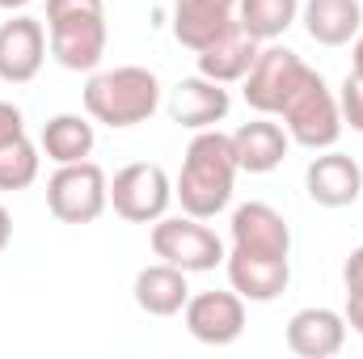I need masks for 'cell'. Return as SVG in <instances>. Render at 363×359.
<instances>
[{"mask_svg": "<svg viewBox=\"0 0 363 359\" xmlns=\"http://www.w3.org/2000/svg\"><path fill=\"white\" fill-rule=\"evenodd\" d=\"M237 157H233V140L220 127L194 131L186 157H182V174L174 182V199L182 203L186 216L194 220H216L237 190Z\"/></svg>", "mask_w": 363, "mask_h": 359, "instance_id": "obj_1", "label": "cell"}, {"mask_svg": "<svg viewBox=\"0 0 363 359\" xmlns=\"http://www.w3.org/2000/svg\"><path fill=\"white\" fill-rule=\"evenodd\" d=\"M157 106H161V81L152 68H140V64L93 72L85 85V114L114 131L148 123L157 114Z\"/></svg>", "mask_w": 363, "mask_h": 359, "instance_id": "obj_2", "label": "cell"}, {"mask_svg": "<svg viewBox=\"0 0 363 359\" xmlns=\"http://www.w3.org/2000/svg\"><path fill=\"white\" fill-rule=\"evenodd\" d=\"M47 43L60 68L93 72L106 55V0H47Z\"/></svg>", "mask_w": 363, "mask_h": 359, "instance_id": "obj_3", "label": "cell"}, {"mask_svg": "<svg viewBox=\"0 0 363 359\" xmlns=\"http://www.w3.org/2000/svg\"><path fill=\"white\" fill-rule=\"evenodd\" d=\"M291 144L308 148V153H321V148H334L338 136H342V110H338V93L325 85V77L313 68L308 81L287 97V106L279 110Z\"/></svg>", "mask_w": 363, "mask_h": 359, "instance_id": "obj_4", "label": "cell"}, {"mask_svg": "<svg viewBox=\"0 0 363 359\" xmlns=\"http://www.w3.org/2000/svg\"><path fill=\"white\" fill-rule=\"evenodd\" d=\"M148 245L161 263H174L186 275H203V270H216L224 267L228 258V245L194 216H161L148 233Z\"/></svg>", "mask_w": 363, "mask_h": 359, "instance_id": "obj_5", "label": "cell"}, {"mask_svg": "<svg viewBox=\"0 0 363 359\" xmlns=\"http://www.w3.org/2000/svg\"><path fill=\"white\" fill-rule=\"evenodd\" d=\"M47 207L60 224H93L110 207V178L97 161L55 165L47 178Z\"/></svg>", "mask_w": 363, "mask_h": 359, "instance_id": "obj_6", "label": "cell"}, {"mask_svg": "<svg viewBox=\"0 0 363 359\" xmlns=\"http://www.w3.org/2000/svg\"><path fill=\"white\" fill-rule=\"evenodd\" d=\"M308 72H313V68H308L291 47H283V43H262L254 68H250L245 81H241V93H245L250 110L279 118V110L287 106L291 93L308 81Z\"/></svg>", "mask_w": 363, "mask_h": 359, "instance_id": "obj_7", "label": "cell"}, {"mask_svg": "<svg viewBox=\"0 0 363 359\" xmlns=\"http://www.w3.org/2000/svg\"><path fill=\"white\" fill-rule=\"evenodd\" d=\"M174 203V178L157 161H131L110 182V207L127 224H157Z\"/></svg>", "mask_w": 363, "mask_h": 359, "instance_id": "obj_8", "label": "cell"}, {"mask_svg": "<svg viewBox=\"0 0 363 359\" xmlns=\"http://www.w3.org/2000/svg\"><path fill=\"white\" fill-rule=\"evenodd\" d=\"M190 338L203 347H233L245 334V300L237 292H194L182 309Z\"/></svg>", "mask_w": 363, "mask_h": 359, "instance_id": "obj_9", "label": "cell"}, {"mask_svg": "<svg viewBox=\"0 0 363 359\" xmlns=\"http://www.w3.org/2000/svg\"><path fill=\"white\" fill-rule=\"evenodd\" d=\"M47 26L38 17L13 13L0 26V81L4 85H30L43 72L47 60Z\"/></svg>", "mask_w": 363, "mask_h": 359, "instance_id": "obj_10", "label": "cell"}, {"mask_svg": "<svg viewBox=\"0 0 363 359\" xmlns=\"http://www.w3.org/2000/svg\"><path fill=\"white\" fill-rule=\"evenodd\" d=\"M228 250L241 254H267V258H291V228L283 211L271 203H241L228 220Z\"/></svg>", "mask_w": 363, "mask_h": 359, "instance_id": "obj_11", "label": "cell"}, {"mask_svg": "<svg viewBox=\"0 0 363 359\" xmlns=\"http://www.w3.org/2000/svg\"><path fill=\"white\" fill-rule=\"evenodd\" d=\"M304 190L317 207H351L363 194V170L355 157L338 148H321L308 170H304Z\"/></svg>", "mask_w": 363, "mask_h": 359, "instance_id": "obj_12", "label": "cell"}, {"mask_svg": "<svg viewBox=\"0 0 363 359\" xmlns=\"http://www.w3.org/2000/svg\"><path fill=\"white\" fill-rule=\"evenodd\" d=\"M347 347V317L325 304L296 309L287 317V351L300 359H334Z\"/></svg>", "mask_w": 363, "mask_h": 359, "instance_id": "obj_13", "label": "cell"}, {"mask_svg": "<svg viewBox=\"0 0 363 359\" xmlns=\"http://www.w3.org/2000/svg\"><path fill=\"white\" fill-rule=\"evenodd\" d=\"M228 270V283L241 300L250 304H271L287 292L291 283V258H267V254H241V250H228L224 258Z\"/></svg>", "mask_w": 363, "mask_h": 359, "instance_id": "obj_14", "label": "cell"}, {"mask_svg": "<svg viewBox=\"0 0 363 359\" xmlns=\"http://www.w3.org/2000/svg\"><path fill=\"white\" fill-rule=\"evenodd\" d=\"M233 110V97L220 81H207V77H186L174 85L169 93V118L178 127L190 131H207V127H220Z\"/></svg>", "mask_w": 363, "mask_h": 359, "instance_id": "obj_15", "label": "cell"}, {"mask_svg": "<svg viewBox=\"0 0 363 359\" xmlns=\"http://www.w3.org/2000/svg\"><path fill=\"white\" fill-rule=\"evenodd\" d=\"M228 140H233V157H237L241 174H271V170L283 165V157L291 148L287 127H279L271 114H258L254 123H241Z\"/></svg>", "mask_w": 363, "mask_h": 359, "instance_id": "obj_16", "label": "cell"}, {"mask_svg": "<svg viewBox=\"0 0 363 359\" xmlns=\"http://www.w3.org/2000/svg\"><path fill=\"white\" fill-rule=\"evenodd\" d=\"M258 51H262V43H258L241 21H233L211 47H203V51L194 55V60H199V77L220 81V85H237V81H245V72L254 68Z\"/></svg>", "mask_w": 363, "mask_h": 359, "instance_id": "obj_17", "label": "cell"}, {"mask_svg": "<svg viewBox=\"0 0 363 359\" xmlns=\"http://www.w3.org/2000/svg\"><path fill=\"white\" fill-rule=\"evenodd\" d=\"M237 21V0H174V38L186 51L211 47Z\"/></svg>", "mask_w": 363, "mask_h": 359, "instance_id": "obj_18", "label": "cell"}, {"mask_svg": "<svg viewBox=\"0 0 363 359\" xmlns=\"http://www.w3.org/2000/svg\"><path fill=\"white\" fill-rule=\"evenodd\" d=\"M131 296H135L140 313H148V317H174L190 300V279L174 263H152V267H144L135 275Z\"/></svg>", "mask_w": 363, "mask_h": 359, "instance_id": "obj_19", "label": "cell"}, {"mask_svg": "<svg viewBox=\"0 0 363 359\" xmlns=\"http://www.w3.org/2000/svg\"><path fill=\"white\" fill-rule=\"evenodd\" d=\"M300 21L317 47H347L363 30V4L359 0H304Z\"/></svg>", "mask_w": 363, "mask_h": 359, "instance_id": "obj_20", "label": "cell"}, {"mask_svg": "<svg viewBox=\"0 0 363 359\" xmlns=\"http://www.w3.org/2000/svg\"><path fill=\"white\" fill-rule=\"evenodd\" d=\"M93 144H97V131L85 114H55L47 118L43 136H38V148L47 153V161L55 165H72V161H89Z\"/></svg>", "mask_w": 363, "mask_h": 359, "instance_id": "obj_21", "label": "cell"}, {"mask_svg": "<svg viewBox=\"0 0 363 359\" xmlns=\"http://www.w3.org/2000/svg\"><path fill=\"white\" fill-rule=\"evenodd\" d=\"M237 21L258 43H279L300 21V0H237Z\"/></svg>", "mask_w": 363, "mask_h": 359, "instance_id": "obj_22", "label": "cell"}, {"mask_svg": "<svg viewBox=\"0 0 363 359\" xmlns=\"http://www.w3.org/2000/svg\"><path fill=\"white\" fill-rule=\"evenodd\" d=\"M38 165H43V148L30 136H17L0 148V194L26 190L38 182Z\"/></svg>", "mask_w": 363, "mask_h": 359, "instance_id": "obj_23", "label": "cell"}, {"mask_svg": "<svg viewBox=\"0 0 363 359\" xmlns=\"http://www.w3.org/2000/svg\"><path fill=\"white\" fill-rule=\"evenodd\" d=\"M338 110H342V127L363 136V72H347L342 89H338Z\"/></svg>", "mask_w": 363, "mask_h": 359, "instance_id": "obj_24", "label": "cell"}, {"mask_svg": "<svg viewBox=\"0 0 363 359\" xmlns=\"http://www.w3.org/2000/svg\"><path fill=\"white\" fill-rule=\"evenodd\" d=\"M17 136H26V114H21L13 101L0 97V148H4L9 140H17Z\"/></svg>", "mask_w": 363, "mask_h": 359, "instance_id": "obj_25", "label": "cell"}, {"mask_svg": "<svg viewBox=\"0 0 363 359\" xmlns=\"http://www.w3.org/2000/svg\"><path fill=\"white\" fill-rule=\"evenodd\" d=\"M342 283H347V296L363 300V245H355L342 263Z\"/></svg>", "mask_w": 363, "mask_h": 359, "instance_id": "obj_26", "label": "cell"}, {"mask_svg": "<svg viewBox=\"0 0 363 359\" xmlns=\"http://www.w3.org/2000/svg\"><path fill=\"white\" fill-rule=\"evenodd\" d=\"M342 317H347V326H351V330L363 338V300L347 296V309H342Z\"/></svg>", "mask_w": 363, "mask_h": 359, "instance_id": "obj_27", "label": "cell"}, {"mask_svg": "<svg viewBox=\"0 0 363 359\" xmlns=\"http://www.w3.org/2000/svg\"><path fill=\"white\" fill-rule=\"evenodd\" d=\"M9 241H13V216H9V207L0 203V254L9 250Z\"/></svg>", "mask_w": 363, "mask_h": 359, "instance_id": "obj_28", "label": "cell"}, {"mask_svg": "<svg viewBox=\"0 0 363 359\" xmlns=\"http://www.w3.org/2000/svg\"><path fill=\"white\" fill-rule=\"evenodd\" d=\"M351 68H355V72H363V30L355 34V51H351Z\"/></svg>", "mask_w": 363, "mask_h": 359, "instance_id": "obj_29", "label": "cell"}, {"mask_svg": "<svg viewBox=\"0 0 363 359\" xmlns=\"http://www.w3.org/2000/svg\"><path fill=\"white\" fill-rule=\"evenodd\" d=\"M26 4H34V0H0V9H4V13H21Z\"/></svg>", "mask_w": 363, "mask_h": 359, "instance_id": "obj_30", "label": "cell"}]
</instances>
